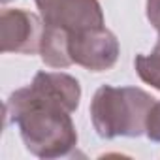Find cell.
Listing matches in <instances>:
<instances>
[{
	"label": "cell",
	"instance_id": "52a82bcc",
	"mask_svg": "<svg viewBox=\"0 0 160 160\" xmlns=\"http://www.w3.org/2000/svg\"><path fill=\"white\" fill-rule=\"evenodd\" d=\"M136 70H138V75L145 83L160 89V38L151 55L136 57Z\"/></svg>",
	"mask_w": 160,
	"mask_h": 160
},
{
	"label": "cell",
	"instance_id": "9c48e42d",
	"mask_svg": "<svg viewBox=\"0 0 160 160\" xmlns=\"http://www.w3.org/2000/svg\"><path fill=\"white\" fill-rule=\"evenodd\" d=\"M147 19L160 32V0H147Z\"/></svg>",
	"mask_w": 160,
	"mask_h": 160
},
{
	"label": "cell",
	"instance_id": "ba28073f",
	"mask_svg": "<svg viewBox=\"0 0 160 160\" xmlns=\"http://www.w3.org/2000/svg\"><path fill=\"white\" fill-rule=\"evenodd\" d=\"M145 132L149 136V139L152 141H160V102H154L149 115H147V124H145Z\"/></svg>",
	"mask_w": 160,
	"mask_h": 160
},
{
	"label": "cell",
	"instance_id": "6da1fadb",
	"mask_svg": "<svg viewBox=\"0 0 160 160\" xmlns=\"http://www.w3.org/2000/svg\"><path fill=\"white\" fill-rule=\"evenodd\" d=\"M81 89L77 79L60 72H40L34 81L15 91L4 115L19 126L27 149L40 158H58L77 145L70 113L77 109Z\"/></svg>",
	"mask_w": 160,
	"mask_h": 160
},
{
	"label": "cell",
	"instance_id": "277c9868",
	"mask_svg": "<svg viewBox=\"0 0 160 160\" xmlns=\"http://www.w3.org/2000/svg\"><path fill=\"white\" fill-rule=\"evenodd\" d=\"M45 25L77 32L104 25L98 0H34Z\"/></svg>",
	"mask_w": 160,
	"mask_h": 160
},
{
	"label": "cell",
	"instance_id": "5b68a950",
	"mask_svg": "<svg viewBox=\"0 0 160 160\" xmlns=\"http://www.w3.org/2000/svg\"><path fill=\"white\" fill-rule=\"evenodd\" d=\"M42 21L25 10H4L0 15V49L2 53L32 55L40 51Z\"/></svg>",
	"mask_w": 160,
	"mask_h": 160
},
{
	"label": "cell",
	"instance_id": "30bf717a",
	"mask_svg": "<svg viewBox=\"0 0 160 160\" xmlns=\"http://www.w3.org/2000/svg\"><path fill=\"white\" fill-rule=\"evenodd\" d=\"M2 2H4V4H6V2H10V0H2Z\"/></svg>",
	"mask_w": 160,
	"mask_h": 160
},
{
	"label": "cell",
	"instance_id": "3957f363",
	"mask_svg": "<svg viewBox=\"0 0 160 160\" xmlns=\"http://www.w3.org/2000/svg\"><path fill=\"white\" fill-rule=\"evenodd\" d=\"M68 51L72 62L92 72H104L117 62L119 42L102 25V27L70 32Z\"/></svg>",
	"mask_w": 160,
	"mask_h": 160
},
{
	"label": "cell",
	"instance_id": "8992f818",
	"mask_svg": "<svg viewBox=\"0 0 160 160\" xmlns=\"http://www.w3.org/2000/svg\"><path fill=\"white\" fill-rule=\"evenodd\" d=\"M68 38L70 32L53 25L43 23V34L40 43L42 60L51 68H66L72 64L70 51H68Z\"/></svg>",
	"mask_w": 160,
	"mask_h": 160
},
{
	"label": "cell",
	"instance_id": "7a4b0ae2",
	"mask_svg": "<svg viewBox=\"0 0 160 160\" xmlns=\"http://www.w3.org/2000/svg\"><path fill=\"white\" fill-rule=\"evenodd\" d=\"M154 98L136 87H109L96 91L91 104V117L98 136L111 139L117 136L136 138L145 132L147 115Z\"/></svg>",
	"mask_w": 160,
	"mask_h": 160
}]
</instances>
